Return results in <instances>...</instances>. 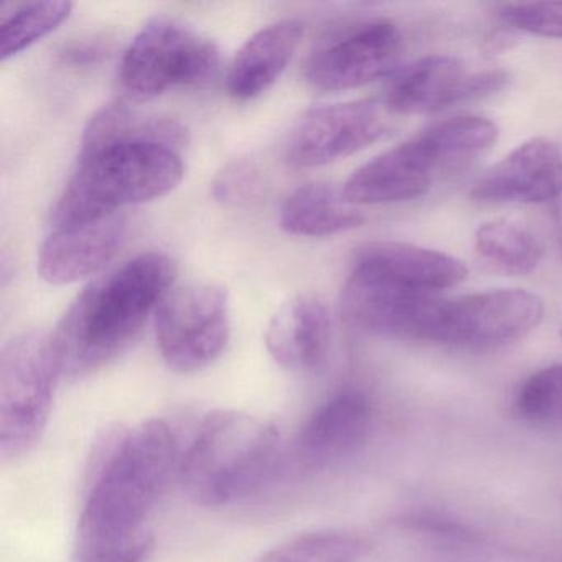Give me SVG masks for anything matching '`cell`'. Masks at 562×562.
<instances>
[{
	"mask_svg": "<svg viewBox=\"0 0 562 562\" xmlns=\"http://www.w3.org/2000/svg\"><path fill=\"white\" fill-rule=\"evenodd\" d=\"M363 223V213L327 183L302 186L288 196L281 210V228L307 238L341 235Z\"/></svg>",
	"mask_w": 562,
	"mask_h": 562,
	"instance_id": "20",
	"label": "cell"
},
{
	"mask_svg": "<svg viewBox=\"0 0 562 562\" xmlns=\"http://www.w3.org/2000/svg\"><path fill=\"white\" fill-rule=\"evenodd\" d=\"M373 406L363 391L347 387L315 407L295 434L292 460L302 470L328 469L367 440Z\"/></svg>",
	"mask_w": 562,
	"mask_h": 562,
	"instance_id": "13",
	"label": "cell"
},
{
	"mask_svg": "<svg viewBox=\"0 0 562 562\" xmlns=\"http://www.w3.org/2000/svg\"><path fill=\"white\" fill-rule=\"evenodd\" d=\"M470 196L482 203L546 205L562 196V149L548 137H532L486 170Z\"/></svg>",
	"mask_w": 562,
	"mask_h": 562,
	"instance_id": "14",
	"label": "cell"
},
{
	"mask_svg": "<svg viewBox=\"0 0 562 562\" xmlns=\"http://www.w3.org/2000/svg\"><path fill=\"white\" fill-rule=\"evenodd\" d=\"M442 295L413 291L351 266L341 312L358 330L376 337L426 344Z\"/></svg>",
	"mask_w": 562,
	"mask_h": 562,
	"instance_id": "11",
	"label": "cell"
},
{
	"mask_svg": "<svg viewBox=\"0 0 562 562\" xmlns=\"http://www.w3.org/2000/svg\"><path fill=\"white\" fill-rule=\"evenodd\" d=\"M176 279L164 252H143L91 282L50 335L60 373L85 376L123 353L157 312Z\"/></svg>",
	"mask_w": 562,
	"mask_h": 562,
	"instance_id": "3",
	"label": "cell"
},
{
	"mask_svg": "<svg viewBox=\"0 0 562 562\" xmlns=\"http://www.w3.org/2000/svg\"><path fill=\"white\" fill-rule=\"evenodd\" d=\"M502 18L516 31L544 38H562V2L506 5Z\"/></svg>",
	"mask_w": 562,
	"mask_h": 562,
	"instance_id": "27",
	"label": "cell"
},
{
	"mask_svg": "<svg viewBox=\"0 0 562 562\" xmlns=\"http://www.w3.org/2000/svg\"><path fill=\"white\" fill-rule=\"evenodd\" d=\"M126 236V220L116 215L57 225L38 252V276L52 285L90 278L116 256Z\"/></svg>",
	"mask_w": 562,
	"mask_h": 562,
	"instance_id": "15",
	"label": "cell"
},
{
	"mask_svg": "<svg viewBox=\"0 0 562 562\" xmlns=\"http://www.w3.org/2000/svg\"><path fill=\"white\" fill-rule=\"evenodd\" d=\"M353 266L413 291L440 294L469 276L456 256L401 241H373L358 249Z\"/></svg>",
	"mask_w": 562,
	"mask_h": 562,
	"instance_id": "17",
	"label": "cell"
},
{
	"mask_svg": "<svg viewBox=\"0 0 562 562\" xmlns=\"http://www.w3.org/2000/svg\"><path fill=\"white\" fill-rule=\"evenodd\" d=\"M220 52L182 22L156 18L124 52L120 83L130 101H149L176 88L206 83L218 71Z\"/></svg>",
	"mask_w": 562,
	"mask_h": 562,
	"instance_id": "6",
	"label": "cell"
},
{
	"mask_svg": "<svg viewBox=\"0 0 562 562\" xmlns=\"http://www.w3.org/2000/svg\"><path fill=\"white\" fill-rule=\"evenodd\" d=\"M78 518L75 562H146L147 521L179 469L176 436L162 419L144 420L103 440Z\"/></svg>",
	"mask_w": 562,
	"mask_h": 562,
	"instance_id": "2",
	"label": "cell"
},
{
	"mask_svg": "<svg viewBox=\"0 0 562 562\" xmlns=\"http://www.w3.org/2000/svg\"><path fill=\"white\" fill-rule=\"evenodd\" d=\"M561 338H562V328H561Z\"/></svg>",
	"mask_w": 562,
	"mask_h": 562,
	"instance_id": "30",
	"label": "cell"
},
{
	"mask_svg": "<svg viewBox=\"0 0 562 562\" xmlns=\"http://www.w3.org/2000/svg\"><path fill=\"white\" fill-rule=\"evenodd\" d=\"M48 335H15L0 353V453L15 459L45 432L60 376Z\"/></svg>",
	"mask_w": 562,
	"mask_h": 562,
	"instance_id": "5",
	"label": "cell"
},
{
	"mask_svg": "<svg viewBox=\"0 0 562 562\" xmlns=\"http://www.w3.org/2000/svg\"><path fill=\"white\" fill-rule=\"evenodd\" d=\"M279 460L274 424L245 411H213L183 453L179 479L192 502L218 508L258 492L278 472Z\"/></svg>",
	"mask_w": 562,
	"mask_h": 562,
	"instance_id": "4",
	"label": "cell"
},
{
	"mask_svg": "<svg viewBox=\"0 0 562 562\" xmlns=\"http://www.w3.org/2000/svg\"><path fill=\"white\" fill-rule=\"evenodd\" d=\"M544 317V302L525 289H490L443 297L426 344L460 350H495L531 334Z\"/></svg>",
	"mask_w": 562,
	"mask_h": 562,
	"instance_id": "7",
	"label": "cell"
},
{
	"mask_svg": "<svg viewBox=\"0 0 562 562\" xmlns=\"http://www.w3.org/2000/svg\"><path fill=\"white\" fill-rule=\"evenodd\" d=\"M465 65L450 55H430L407 68L387 88L384 106L394 114L419 116L459 104Z\"/></svg>",
	"mask_w": 562,
	"mask_h": 562,
	"instance_id": "19",
	"label": "cell"
},
{
	"mask_svg": "<svg viewBox=\"0 0 562 562\" xmlns=\"http://www.w3.org/2000/svg\"><path fill=\"white\" fill-rule=\"evenodd\" d=\"M108 54V44L97 38H85V41L71 42L65 45L60 52V60L65 65L74 67H90L100 64Z\"/></svg>",
	"mask_w": 562,
	"mask_h": 562,
	"instance_id": "29",
	"label": "cell"
},
{
	"mask_svg": "<svg viewBox=\"0 0 562 562\" xmlns=\"http://www.w3.org/2000/svg\"><path fill=\"white\" fill-rule=\"evenodd\" d=\"M370 544L340 531L307 532L259 555L255 562H358Z\"/></svg>",
	"mask_w": 562,
	"mask_h": 562,
	"instance_id": "24",
	"label": "cell"
},
{
	"mask_svg": "<svg viewBox=\"0 0 562 562\" xmlns=\"http://www.w3.org/2000/svg\"><path fill=\"white\" fill-rule=\"evenodd\" d=\"M443 170L439 157L417 134L355 170L341 193L353 206L409 202L426 195Z\"/></svg>",
	"mask_w": 562,
	"mask_h": 562,
	"instance_id": "12",
	"label": "cell"
},
{
	"mask_svg": "<svg viewBox=\"0 0 562 562\" xmlns=\"http://www.w3.org/2000/svg\"><path fill=\"white\" fill-rule=\"evenodd\" d=\"M304 35L295 19L274 22L248 38L229 65L226 90L236 101L261 97L279 80Z\"/></svg>",
	"mask_w": 562,
	"mask_h": 562,
	"instance_id": "18",
	"label": "cell"
},
{
	"mask_svg": "<svg viewBox=\"0 0 562 562\" xmlns=\"http://www.w3.org/2000/svg\"><path fill=\"white\" fill-rule=\"evenodd\" d=\"M475 252L495 271L508 276H528L541 265L544 246L528 226L496 218L476 228Z\"/></svg>",
	"mask_w": 562,
	"mask_h": 562,
	"instance_id": "21",
	"label": "cell"
},
{
	"mask_svg": "<svg viewBox=\"0 0 562 562\" xmlns=\"http://www.w3.org/2000/svg\"><path fill=\"white\" fill-rule=\"evenodd\" d=\"M266 180L258 164L241 159L228 164L213 182V195L232 206H248L262 199Z\"/></svg>",
	"mask_w": 562,
	"mask_h": 562,
	"instance_id": "26",
	"label": "cell"
},
{
	"mask_svg": "<svg viewBox=\"0 0 562 562\" xmlns=\"http://www.w3.org/2000/svg\"><path fill=\"white\" fill-rule=\"evenodd\" d=\"M386 113L383 103L371 100L315 108L292 130L285 162L294 169H312L353 156L386 134Z\"/></svg>",
	"mask_w": 562,
	"mask_h": 562,
	"instance_id": "10",
	"label": "cell"
},
{
	"mask_svg": "<svg viewBox=\"0 0 562 562\" xmlns=\"http://www.w3.org/2000/svg\"><path fill=\"white\" fill-rule=\"evenodd\" d=\"M403 38L387 21L351 25L321 42L305 64V80L315 90H355L386 77L400 60Z\"/></svg>",
	"mask_w": 562,
	"mask_h": 562,
	"instance_id": "9",
	"label": "cell"
},
{
	"mask_svg": "<svg viewBox=\"0 0 562 562\" xmlns=\"http://www.w3.org/2000/svg\"><path fill=\"white\" fill-rule=\"evenodd\" d=\"M513 409L526 423L562 427V363L542 368L522 381Z\"/></svg>",
	"mask_w": 562,
	"mask_h": 562,
	"instance_id": "25",
	"label": "cell"
},
{
	"mask_svg": "<svg viewBox=\"0 0 562 562\" xmlns=\"http://www.w3.org/2000/svg\"><path fill=\"white\" fill-rule=\"evenodd\" d=\"M266 348L276 363L289 371L321 370L331 345V312L315 294L289 299L269 321Z\"/></svg>",
	"mask_w": 562,
	"mask_h": 562,
	"instance_id": "16",
	"label": "cell"
},
{
	"mask_svg": "<svg viewBox=\"0 0 562 562\" xmlns=\"http://www.w3.org/2000/svg\"><path fill=\"white\" fill-rule=\"evenodd\" d=\"M74 11L71 2L5 4L0 12V58L15 57L57 31Z\"/></svg>",
	"mask_w": 562,
	"mask_h": 562,
	"instance_id": "22",
	"label": "cell"
},
{
	"mask_svg": "<svg viewBox=\"0 0 562 562\" xmlns=\"http://www.w3.org/2000/svg\"><path fill=\"white\" fill-rule=\"evenodd\" d=\"M186 130L117 101L85 130L78 166L54 210V226L116 215L166 196L183 177Z\"/></svg>",
	"mask_w": 562,
	"mask_h": 562,
	"instance_id": "1",
	"label": "cell"
},
{
	"mask_svg": "<svg viewBox=\"0 0 562 562\" xmlns=\"http://www.w3.org/2000/svg\"><path fill=\"white\" fill-rule=\"evenodd\" d=\"M229 331L228 295L210 282L170 289L156 312L157 347L176 373H196L218 360Z\"/></svg>",
	"mask_w": 562,
	"mask_h": 562,
	"instance_id": "8",
	"label": "cell"
},
{
	"mask_svg": "<svg viewBox=\"0 0 562 562\" xmlns=\"http://www.w3.org/2000/svg\"><path fill=\"white\" fill-rule=\"evenodd\" d=\"M498 126L482 116L450 117L420 131V136L447 170L462 166L490 149L498 139Z\"/></svg>",
	"mask_w": 562,
	"mask_h": 562,
	"instance_id": "23",
	"label": "cell"
},
{
	"mask_svg": "<svg viewBox=\"0 0 562 562\" xmlns=\"http://www.w3.org/2000/svg\"><path fill=\"white\" fill-rule=\"evenodd\" d=\"M509 83V74L505 70H486L479 74H469L460 88L459 103L476 100L498 93Z\"/></svg>",
	"mask_w": 562,
	"mask_h": 562,
	"instance_id": "28",
	"label": "cell"
}]
</instances>
